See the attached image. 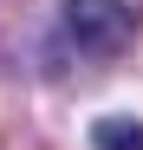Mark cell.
<instances>
[{"label": "cell", "mask_w": 143, "mask_h": 150, "mask_svg": "<svg viewBox=\"0 0 143 150\" xmlns=\"http://www.w3.org/2000/svg\"><path fill=\"white\" fill-rule=\"evenodd\" d=\"M65 26L78 39V52L117 59L143 39V0H65Z\"/></svg>", "instance_id": "1"}, {"label": "cell", "mask_w": 143, "mask_h": 150, "mask_svg": "<svg viewBox=\"0 0 143 150\" xmlns=\"http://www.w3.org/2000/svg\"><path fill=\"white\" fill-rule=\"evenodd\" d=\"M91 144L98 150H143V124L137 117H104V124H91Z\"/></svg>", "instance_id": "2"}]
</instances>
